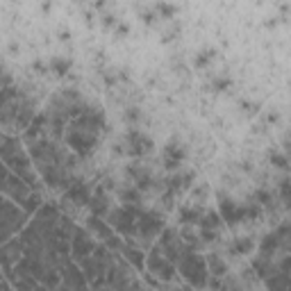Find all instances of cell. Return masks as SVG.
<instances>
[{
	"label": "cell",
	"mask_w": 291,
	"mask_h": 291,
	"mask_svg": "<svg viewBox=\"0 0 291 291\" xmlns=\"http://www.w3.org/2000/svg\"><path fill=\"white\" fill-rule=\"evenodd\" d=\"M180 271H182L185 278L193 280V287L205 285V282H203V273H207L205 262H203L200 255H196V252H187L185 257H182V262H180Z\"/></svg>",
	"instance_id": "6da1fadb"
},
{
	"label": "cell",
	"mask_w": 291,
	"mask_h": 291,
	"mask_svg": "<svg viewBox=\"0 0 291 291\" xmlns=\"http://www.w3.org/2000/svg\"><path fill=\"white\" fill-rule=\"evenodd\" d=\"M125 141H127L125 150L130 157H144V155H148L152 150V139L146 137L139 127H130L125 134Z\"/></svg>",
	"instance_id": "7a4b0ae2"
},
{
	"label": "cell",
	"mask_w": 291,
	"mask_h": 291,
	"mask_svg": "<svg viewBox=\"0 0 291 291\" xmlns=\"http://www.w3.org/2000/svg\"><path fill=\"white\" fill-rule=\"evenodd\" d=\"M137 228H139V232L146 234V237L162 234V232H164V218L155 212H141L139 221H137Z\"/></svg>",
	"instance_id": "3957f363"
},
{
	"label": "cell",
	"mask_w": 291,
	"mask_h": 291,
	"mask_svg": "<svg viewBox=\"0 0 291 291\" xmlns=\"http://www.w3.org/2000/svg\"><path fill=\"white\" fill-rule=\"evenodd\" d=\"M185 157H187V150H185V146L182 144L171 141V144L164 146V164H166V168H171V171L180 168L182 162H185Z\"/></svg>",
	"instance_id": "277c9868"
},
{
	"label": "cell",
	"mask_w": 291,
	"mask_h": 291,
	"mask_svg": "<svg viewBox=\"0 0 291 291\" xmlns=\"http://www.w3.org/2000/svg\"><path fill=\"white\" fill-rule=\"evenodd\" d=\"M66 198H71L73 203H78V205H84L91 200V189L86 182L82 180H75V182H68V189H66Z\"/></svg>",
	"instance_id": "5b68a950"
},
{
	"label": "cell",
	"mask_w": 291,
	"mask_h": 291,
	"mask_svg": "<svg viewBox=\"0 0 291 291\" xmlns=\"http://www.w3.org/2000/svg\"><path fill=\"white\" fill-rule=\"evenodd\" d=\"M48 68L55 73V75H60V78H64V75H68L73 68V62L68 60V57H62V55H55L53 60H50V64H48Z\"/></svg>",
	"instance_id": "8992f818"
},
{
	"label": "cell",
	"mask_w": 291,
	"mask_h": 291,
	"mask_svg": "<svg viewBox=\"0 0 291 291\" xmlns=\"http://www.w3.org/2000/svg\"><path fill=\"white\" fill-rule=\"evenodd\" d=\"M155 12H157V16L162 21H173L175 16H178L180 7L173 5V2H168V0H159L157 5H155Z\"/></svg>",
	"instance_id": "52a82bcc"
},
{
	"label": "cell",
	"mask_w": 291,
	"mask_h": 291,
	"mask_svg": "<svg viewBox=\"0 0 291 291\" xmlns=\"http://www.w3.org/2000/svg\"><path fill=\"white\" fill-rule=\"evenodd\" d=\"M214 60H216V50L207 48V50H200V53L196 55V60H193V66H196V68H205L207 64H212Z\"/></svg>",
	"instance_id": "ba28073f"
},
{
	"label": "cell",
	"mask_w": 291,
	"mask_h": 291,
	"mask_svg": "<svg viewBox=\"0 0 291 291\" xmlns=\"http://www.w3.org/2000/svg\"><path fill=\"white\" fill-rule=\"evenodd\" d=\"M230 86H232V78H228V75H216L212 80V91H216V93L230 91Z\"/></svg>",
	"instance_id": "9c48e42d"
},
{
	"label": "cell",
	"mask_w": 291,
	"mask_h": 291,
	"mask_svg": "<svg viewBox=\"0 0 291 291\" xmlns=\"http://www.w3.org/2000/svg\"><path fill=\"white\" fill-rule=\"evenodd\" d=\"M252 248H255V246H252V241H248V239H239V241H234V250H237V255H248Z\"/></svg>",
	"instance_id": "30bf717a"
},
{
	"label": "cell",
	"mask_w": 291,
	"mask_h": 291,
	"mask_svg": "<svg viewBox=\"0 0 291 291\" xmlns=\"http://www.w3.org/2000/svg\"><path fill=\"white\" fill-rule=\"evenodd\" d=\"M127 259H130L139 271H144V255H141L139 250H127Z\"/></svg>",
	"instance_id": "8fae6325"
},
{
	"label": "cell",
	"mask_w": 291,
	"mask_h": 291,
	"mask_svg": "<svg viewBox=\"0 0 291 291\" xmlns=\"http://www.w3.org/2000/svg\"><path fill=\"white\" fill-rule=\"evenodd\" d=\"M255 200H257L259 205H269V203H271V193L264 191V189H259V191H255Z\"/></svg>",
	"instance_id": "7c38bea8"
},
{
	"label": "cell",
	"mask_w": 291,
	"mask_h": 291,
	"mask_svg": "<svg viewBox=\"0 0 291 291\" xmlns=\"http://www.w3.org/2000/svg\"><path fill=\"white\" fill-rule=\"evenodd\" d=\"M271 162L278 166V168H287V166H289V162H287L285 155H278V152H273L271 155Z\"/></svg>",
	"instance_id": "4fadbf2b"
},
{
	"label": "cell",
	"mask_w": 291,
	"mask_h": 291,
	"mask_svg": "<svg viewBox=\"0 0 291 291\" xmlns=\"http://www.w3.org/2000/svg\"><path fill=\"white\" fill-rule=\"evenodd\" d=\"M141 112H139V107H130L125 112V121H130V123H134V121H139Z\"/></svg>",
	"instance_id": "5bb4252c"
},
{
	"label": "cell",
	"mask_w": 291,
	"mask_h": 291,
	"mask_svg": "<svg viewBox=\"0 0 291 291\" xmlns=\"http://www.w3.org/2000/svg\"><path fill=\"white\" fill-rule=\"evenodd\" d=\"M130 32V27L125 25V23H119V27H116V34H119V37H123V34H127Z\"/></svg>",
	"instance_id": "9a60e30c"
}]
</instances>
